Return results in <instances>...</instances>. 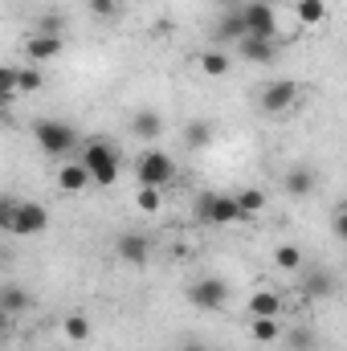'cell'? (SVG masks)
Masks as SVG:
<instances>
[{
    "label": "cell",
    "instance_id": "1",
    "mask_svg": "<svg viewBox=\"0 0 347 351\" xmlns=\"http://www.w3.org/2000/svg\"><path fill=\"white\" fill-rule=\"evenodd\" d=\"M86 176L94 184H102V188H110L115 180H119V152L106 143V139H90L86 147H82V160H78Z\"/></svg>",
    "mask_w": 347,
    "mask_h": 351
},
{
    "label": "cell",
    "instance_id": "2",
    "mask_svg": "<svg viewBox=\"0 0 347 351\" xmlns=\"http://www.w3.org/2000/svg\"><path fill=\"white\" fill-rule=\"evenodd\" d=\"M33 139H37V147L45 156H66V152L78 147V131L70 123H62V119H37L33 123Z\"/></svg>",
    "mask_w": 347,
    "mask_h": 351
},
{
    "label": "cell",
    "instance_id": "3",
    "mask_svg": "<svg viewBox=\"0 0 347 351\" xmlns=\"http://www.w3.org/2000/svg\"><path fill=\"white\" fill-rule=\"evenodd\" d=\"M192 213H196L204 225H233V221H241L237 200L225 196V192H200V196L192 200Z\"/></svg>",
    "mask_w": 347,
    "mask_h": 351
},
{
    "label": "cell",
    "instance_id": "4",
    "mask_svg": "<svg viewBox=\"0 0 347 351\" xmlns=\"http://www.w3.org/2000/svg\"><path fill=\"white\" fill-rule=\"evenodd\" d=\"M45 225H49L45 204H37V200H16V204H12V225H8V233H16V237H37V233H45Z\"/></svg>",
    "mask_w": 347,
    "mask_h": 351
},
{
    "label": "cell",
    "instance_id": "5",
    "mask_svg": "<svg viewBox=\"0 0 347 351\" xmlns=\"http://www.w3.org/2000/svg\"><path fill=\"white\" fill-rule=\"evenodd\" d=\"M188 302L196 306V311H221L225 302H229V282L225 278H196L192 286H188Z\"/></svg>",
    "mask_w": 347,
    "mask_h": 351
},
{
    "label": "cell",
    "instance_id": "6",
    "mask_svg": "<svg viewBox=\"0 0 347 351\" xmlns=\"http://www.w3.org/2000/svg\"><path fill=\"white\" fill-rule=\"evenodd\" d=\"M135 176H139V188H164L176 176V164L164 152H143L139 164H135Z\"/></svg>",
    "mask_w": 347,
    "mask_h": 351
},
{
    "label": "cell",
    "instance_id": "7",
    "mask_svg": "<svg viewBox=\"0 0 347 351\" xmlns=\"http://www.w3.org/2000/svg\"><path fill=\"white\" fill-rule=\"evenodd\" d=\"M294 102H298V82L294 78H278V82H270L261 90V110L265 114H286Z\"/></svg>",
    "mask_w": 347,
    "mask_h": 351
},
{
    "label": "cell",
    "instance_id": "8",
    "mask_svg": "<svg viewBox=\"0 0 347 351\" xmlns=\"http://www.w3.org/2000/svg\"><path fill=\"white\" fill-rule=\"evenodd\" d=\"M237 12H241V25H246L250 37H270L274 41V8H270V0H250Z\"/></svg>",
    "mask_w": 347,
    "mask_h": 351
},
{
    "label": "cell",
    "instance_id": "9",
    "mask_svg": "<svg viewBox=\"0 0 347 351\" xmlns=\"http://www.w3.org/2000/svg\"><path fill=\"white\" fill-rule=\"evenodd\" d=\"M237 53L246 58V62H258V66H270L274 58H278V41H270V37H241L237 41Z\"/></svg>",
    "mask_w": 347,
    "mask_h": 351
},
{
    "label": "cell",
    "instance_id": "10",
    "mask_svg": "<svg viewBox=\"0 0 347 351\" xmlns=\"http://www.w3.org/2000/svg\"><path fill=\"white\" fill-rule=\"evenodd\" d=\"M115 250H119V262H127V265H143L152 258V241L143 233H123Z\"/></svg>",
    "mask_w": 347,
    "mask_h": 351
},
{
    "label": "cell",
    "instance_id": "11",
    "mask_svg": "<svg viewBox=\"0 0 347 351\" xmlns=\"http://www.w3.org/2000/svg\"><path fill=\"white\" fill-rule=\"evenodd\" d=\"M241 37H246L241 12H225V16H221V25L213 29V41H217V45H237Z\"/></svg>",
    "mask_w": 347,
    "mask_h": 351
},
{
    "label": "cell",
    "instance_id": "12",
    "mask_svg": "<svg viewBox=\"0 0 347 351\" xmlns=\"http://www.w3.org/2000/svg\"><path fill=\"white\" fill-rule=\"evenodd\" d=\"M131 131L139 135V139H160L164 135V119H160V110H135V119H131Z\"/></svg>",
    "mask_w": 347,
    "mask_h": 351
},
{
    "label": "cell",
    "instance_id": "13",
    "mask_svg": "<svg viewBox=\"0 0 347 351\" xmlns=\"http://www.w3.org/2000/svg\"><path fill=\"white\" fill-rule=\"evenodd\" d=\"M29 302H33V294L25 286H16V282L0 286V311L4 315H21V311H29Z\"/></svg>",
    "mask_w": 347,
    "mask_h": 351
},
{
    "label": "cell",
    "instance_id": "14",
    "mask_svg": "<svg viewBox=\"0 0 347 351\" xmlns=\"http://www.w3.org/2000/svg\"><path fill=\"white\" fill-rule=\"evenodd\" d=\"M250 315L254 319H278L282 315V298L274 290H254L250 294Z\"/></svg>",
    "mask_w": 347,
    "mask_h": 351
},
{
    "label": "cell",
    "instance_id": "15",
    "mask_svg": "<svg viewBox=\"0 0 347 351\" xmlns=\"http://www.w3.org/2000/svg\"><path fill=\"white\" fill-rule=\"evenodd\" d=\"M25 53H29L33 62H49V58H58V53H62V37H49V33H37V37H29V45H25Z\"/></svg>",
    "mask_w": 347,
    "mask_h": 351
},
{
    "label": "cell",
    "instance_id": "16",
    "mask_svg": "<svg viewBox=\"0 0 347 351\" xmlns=\"http://www.w3.org/2000/svg\"><path fill=\"white\" fill-rule=\"evenodd\" d=\"M184 143H188L192 152L208 147V143H213V123H204V119H192V123L184 127Z\"/></svg>",
    "mask_w": 347,
    "mask_h": 351
},
{
    "label": "cell",
    "instance_id": "17",
    "mask_svg": "<svg viewBox=\"0 0 347 351\" xmlns=\"http://www.w3.org/2000/svg\"><path fill=\"white\" fill-rule=\"evenodd\" d=\"M286 192L290 196H311L315 192V172L311 168H290L286 172Z\"/></svg>",
    "mask_w": 347,
    "mask_h": 351
},
{
    "label": "cell",
    "instance_id": "18",
    "mask_svg": "<svg viewBox=\"0 0 347 351\" xmlns=\"http://www.w3.org/2000/svg\"><path fill=\"white\" fill-rule=\"evenodd\" d=\"M86 184H90V176H86L82 164H66V168L58 172V188H62V192H82Z\"/></svg>",
    "mask_w": 347,
    "mask_h": 351
},
{
    "label": "cell",
    "instance_id": "19",
    "mask_svg": "<svg viewBox=\"0 0 347 351\" xmlns=\"http://www.w3.org/2000/svg\"><path fill=\"white\" fill-rule=\"evenodd\" d=\"M307 294H315V298H331V294H335V278H331L327 269H315V274L307 278Z\"/></svg>",
    "mask_w": 347,
    "mask_h": 351
},
{
    "label": "cell",
    "instance_id": "20",
    "mask_svg": "<svg viewBox=\"0 0 347 351\" xmlns=\"http://www.w3.org/2000/svg\"><path fill=\"white\" fill-rule=\"evenodd\" d=\"M233 200H237L241 217H254V213H261V208H265V192H261V188H246V192H237Z\"/></svg>",
    "mask_w": 347,
    "mask_h": 351
},
{
    "label": "cell",
    "instance_id": "21",
    "mask_svg": "<svg viewBox=\"0 0 347 351\" xmlns=\"http://www.w3.org/2000/svg\"><path fill=\"white\" fill-rule=\"evenodd\" d=\"M294 12H298V21H302V25H319V21L327 16V0H298V4H294Z\"/></svg>",
    "mask_w": 347,
    "mask_h": 351
},
{
    "label": "cell",
    "instance_id": "22",
    "mask_svg": "<svg viewBox=\"0 0 347 351\" xmlns=\"http://www.w3.org/2000/svg\"><path fill=\"white\" fill-rule=\"evenodd\" d=\"M200 70H204L208 78H225V74H229V58H225L221 49H213V53L200 58Z\"/></svg>",
    "mask_w": 347,
    "mask_h": 351
},
{
    "label": "cell",
    "instance_id": "23",
    "mask_svg": "<svg viewBox=\"0 0 347 351\" xmlns=\"http://www.w3.org/2000/svg\"><path fill=\"white\" fill-rule=\"evenodd\" d=\"M41 86H45V74H41V70H33V66L21 70V66H16V90H21V94H33V90H41Z\"/></svg>",
    "mask_w": 347,
    "mask_h": 351
},
{
    "label": "cell",
    "instance_id": "24",
    "mask_svg": "<svg viewBox=\"0 0 347 351\" xmlns=\"http://www.w3.org/2000/svg\"><path fill=\"white\" fill-rule=\"evenodd\" d=\"M16 94V66H0V106H8Z\"/></svg>",
    "mask_w": 347,
    "mask_h": 351
},
{
    "label": "cell",
    "instance_id": "25",
    "mask_svg": "<svg viewBox=\"0 0 347 351\" xmlns=\"http://www.w3.org/2000/svg\"><path fill=\"white\" fill-rule=\"evenodd\" d=\"M66 339H74V343H86L90 339V323L82 315H70V319H66Z\"/></svg>",
    "mask_w": 347,
    "mask_h": 351
},
{
    "label": "cell",
    "instance_id": "26",
    "mask_svg": "<svg viewBox=\"0 0 347 351\" xmlns=\"http://www.w3.org/2000/svg\"><path fill=\"white\" fill-rule=\"evenodd\" d=\"M282 331H278V319H254V339L258 343H274Z\"/></svg>",
    "mask_w": 347,
    "mask_h": 351
},
{
    "label": "cell",
    "instance_id": "27",
    "mask_svg": "<svg viewBox=\"0 0 347 351\" xmlns=\"http://www.w3.org/2000/svg\"><path fill=\"white\" fill-rule=\"evenodd\" d=\"M274 262L282 265V269H298V265H302V254H298L294 245H282V250L274 254Z\"/></svg>",
    "mask_w": 347,
    "mask_h": 351
},
{
    "label": "cell",
    "instance_id": "28",
    "mask_svg": "<svg viewBox=\"0 0 347 351\" xmlns=\"http://www.w3.org/2000/svg\"><path fill=\"white\" fill-rule=\"evenodd\" d=\"M62 29H66V16H58V12H45V16H41V29H37V33L62 37Z\"/></svg>",
    "mask_w": 347,
    "mask_h": 351
},
{
    "label": "cell",
    "instance_id": "29",
    "mask_svg": "<svg viewBox=\"0 0 347 351\" xmlns=\"http://www.w3.org/2000/svg\"><path fill=\"white\" fill-rule=\"evenodd\" d=\"M164 200H160V188H139V208L143 213H156Z\"/></svg>",
    "mask_w": 347,
    "mask_h": 351
},
{
    "label": "cell",
    "instance_id": "30",
    "mask_svg": "<svg viewBox=\"0 0 347 351\" xmlns=\"http://www.w3.org/2000/svg\"><path fill=\"white\" fill-rule=\"evenodd\" d=\"M90 12L102 16V21H110V16L119 12V0H90Z\"/></svg>",
    "mask_w": 347,
    "mask_h": 351
},
{
    "label": "cell",
    "instance_id": "31",
    "mask_svg": "<svg viewBox=\"0 0 347 351\" xmlns=\"http://www.w3.org/2000/svg\"><path fill=\"white\" fill-rule=\"evenodd\" d=\"M12 204H16L12 196H0V229H4V233H8V225H12Z\"/></svg>",
    "mask_w": 347,
    "mask_h": 351
},
{
    "label": "cell",
    "instance_id": "32",
    "mask_svg": "<svg viewBox=\"0 0 347 351\" xmlns=\"http://www.w3.org/2000/svg\"><path fill=\"white\" fill-rule=\"evenodd\" d=\"M180 351H208V348H204V343H196V339H184V343H180Z\"/></svg>",
    "mask_w": 347,
    "mask_h": 351
},
{
    "label": "cell",
    "instance_id": "33",
    "mask_svg": "<svg viewBox=\"0 0 347 351\" xmlns=\"http://www.w3.org/2000/svg\"><path fill=\"white\" fill-rule=\"evenodd\" d=\"M8 319H12V315H4V311H0V339L8 335Z\"/></svg>",
    "mask_w": 347,
    "mask_h": 351
}]
</instances>
